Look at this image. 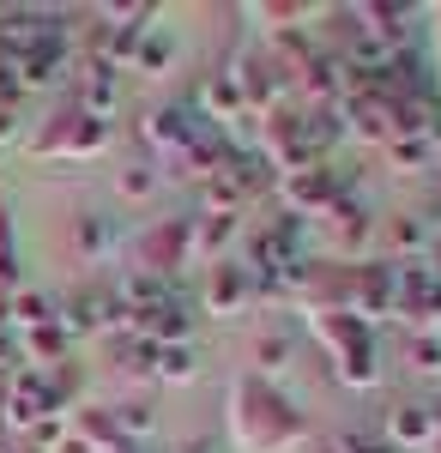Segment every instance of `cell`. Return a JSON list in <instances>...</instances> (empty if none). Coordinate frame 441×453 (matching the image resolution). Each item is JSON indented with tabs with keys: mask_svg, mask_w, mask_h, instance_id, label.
I'll return each mask as SVG.
<instances>
[{
	"mask_svg": "<svg viewBox=\"0 0 441 453\" xmlns=\"http://www.w3.org/2000/svg\"><path fill=\"white\" fill-rule=\"evenodd\" d=\"M406 363L417 375H441V339L436 333H411L406 339Z\"/></svg>",
	"mask_w": 441,
	"mask_h": 453,
	"instance_id": "16",
	"label": "cell"
},
{
	"mask_svg": "<svg viewBox=\"0 0 441 453\" xmlns=\"http://www.w3.org/2000/svg\"><path fill=\"white\" fill-rule=\"evenodd\" d=\"M230 441L242 453H290L308 441V423L267 375L248 369L230 381Z\"/></svg>",
	"mask_w": 441,
	"mask_h": 453,
	"instance_id": "1",
	"label": "cell"
},
{
	"mask_svg": "<svg viewBox=\"0 0 441 453\" xmlns=\"http://www.w3.org/2000/svg\"><path fill=\"white\" fill-rule=\"evenodd\" d=\"M0 290H19V254H12V218L0 200Z\"/></svg>",
	"mask_w": 441,
	"mask_h": 453,
	"instance_id": "17",
	"label": "cell"
},
{
	"mask_svg": "<svg viewBox=\"0 0 441 453\" xmlns=\"http://www.w3.org/2000/svg\"><path fill=\"white\" fill-rule=\"evenodd\" d=\"M151 375H158V381H170V387H182V381H194V375H200V357H194V345H164Z\"/></svg>",
	"mask_w": 441,
	"mask_h": 453,
	"instance_id": "12",
	"label": "cell"
},
{
	"mask_svg": "<svg viewBox=\"0 0 441 453\" xmlns=\"http://www.w3.org/2000/svg\"><path fill=\"white\" fill-rule=\"evenodd\" d=\"M194 115H200L194 104H164V109H151V115H145V127H139V134L158 145L164 157H175V151L188 145V134H194Z\"/></svg>",
	"mask_w": 441,
	"mask_h": 453,
	"instance_id": "7",
	"label": "cell"
},
{
	"mask_svg": "<svg viewBox=\"0 0 441 453\" xmlns=\"http://www.w3.org/2000/svg\"><path fill=\"white\" fill-rule=\"evenodd\" d=\"M121 453H134V448H121Z\"/></svg>",
	"mask_w": 441,
	"mask_h": 453,
	"instance_id": "26",
	"label": "cell"
},
{
	"mask_svg": "<svg viewBox=\"0 0 441 453\" xmlns=\"http://www.w3.org/2000/svg\"><path fill=\"white\" fill-rule=\"evenodd\" d=\"M19 350H25V363H31V369H55V363H67V350H73L67 320L55 314V320L31 326V333H19Z\"/></svg>",
	"mask_w": 441,
	"mask_h": 453,
	"instance_id": "8",
	"label": "cell"
},
{
	"mask_svg": "<svg viewBox=\"0 0 441 453\" xmlns=\"http://www.w3.org/2000/svg\"><path fill=\"white\" fill-rule=\"evenodd\" d=\"M109 140H115V121H97L85 109H67V115H55L49 127L31 134V151L36 157H97V151H109Z\"/></svg>",
	"mask_w": 441,
	"mask_h": 453,
	"instance_id": "2",
	"label": "cell"
},
{
	"mask_svg": "<svg viewBox=\"0 0 441 453\" xmlns=\"http://www.w3.org/2000/svg\"><path fill=\"white\" fill-rule=\"evenodd\" d=\"M429 151H436L429 140H393V145H387V157H393L399 170H423V164H429Z\"/></svg>",
	"mask_w": 441,
	"mask_h": 453,
	"instance_id": "21",
	"label": "cell"
},
{
	"mask_svg": "<svg viewBox=\"0 0 441 453\" xmlns=\"http://www.w3.org/2000/svg\"><path fill=\"white\" fill-rule=\"evenodd\" d=\"M381 248L387 254H417V248H429V230L417 218H387L381 224Z\"/></svg>",
	"mask_w": 441,
	"mask_h": 453,
	"instance_id": "13",
	"label": "cell"
},
{
	"mask_svg": "<svg viewBox=\"0 0 441 453\" xmlns=\"http://www.w3.org/2000/svg\"><path fill=\"white\" fill-rule=\"evenodd\" d=\"M73 248H79V260H103V254L115 248V224L97 218V211H91V218H79V224H73Z\"/></svg>",
	"mask_w": 441,
	"mask_h": 453,
	"instance_id": "11",
	"label": "cell"
},
{
	"mask_svg": "<svg viewBox=\"0 0 441 453\" xmlns=\"http://www.w3.org/2000/svg\"><path fill=\"white\" fill-rule=\"evenodd\" d=\"M429 273L441 279V236H429Z\"/></svg>",
	"mask_w": 441,
	"mask_h": 453,
	"instance_id": "24",
	"label": "cell"
},
{
	"mask_svg": "<svg viewBox=\"0 0 441 453\" xmlns=\"http://www.w3.org/2000/svg\"><path fill=\"white\" fill-rule=\"evenodd\" d=\"M339 381H344V387H375V381H381L375 345H363V350H351V357H339Z\"/></svg>",
	"mask_w": 441,
	"mask_h": 453,
	"instance_id": "15",
	"label": "cell"
},
{
	"mask_svg": "<svg viewBox=\"0 0 441 453\" xmlns=\"http://www.w3.org/2000/svg\"><path fill=\"white\" fill-rule=\"evenodd\" d=\"M242 218L236 211H200L194 218V260L200 266H218V260H230V242H236Z\"/></svg>",
	"mask_w": 441,
	"mask_h": 453,
	"instance_id": "6",
	"label": "cell"
},
{
	"mask_svg": "<svg viewBox=\"0 0 441 453\" xmlns=\"http://www.w3.org/2000/svg\"><path fill=\"white\" fill-rule=\"evenodd\" d=\"M429 435H436V418H429V405H393L387 411V448H429Z\"/></svg>",
	"mask_w": 441,
	"mask_h": 453,
	"instance_id": "9",
	"label": "cell"
},
{
	"mask_svg": "<svg viewBox=\"0 0 441 453\" xmlns=\"http://www.w3.org/2000/svg\"><path fill=\"white\" fill-rule=\"evenodd\" d=\"M115 423H121V435H128V448H134V435H151V405L128 399V405H115Z\"/></svg>",
	"mask_w": 441,
	"mask_h": 453,
	"instance_id": "20",
	"label": "cell"
},
{
	"mask_svg": "<svg viewBox=\"0 0 441 453\" xmlns=\"http://www.w3.org/2000/svg\"><path fill=\"white\" fill-rule=\"evenodd\" d=\"M6 357H12V345H6V339H0V363H6Z\"/></svg>",
	"mask_w": 441,
	"mask_h": 453,
	"instance_id": "25",
	"label": "cell"
},
{
	"mask_svg": "<svg viewBox=\"0 0 441 453\" xmlns=\"http://www.w3.org/2000/svg\"><path fill=\"white\" fill-rule=\"evenodd\" d=\"M12 326V290H0V333Z\"/></svg>",
	"mask_w": 441,
	"mask_h": 453,
	"instance_id": "23",
	"label": "cell"
},
{
	"mask_svg": "<svg viewBox=\"0 0 441 453\" xmlns=\"http://www.w3.org/2000/svg\"><path fill=\"white\" fill-rule=\"evenodd\" d=\"M278 194H284L290 218H327V211L339 206L344 181H339V170H327V164H308V170L278 175Z\"/></svg>",
	"mask_w": 441,
	"mask_h": 453,
	"instance_id": "4",
	"label": "cell"
},
{
	"mask_svg": "<svg viewBox=\"0 0 441 453\" xmlns=\"http://www.w3.org/2000/svg\"><path fill=\"white\" fill-rule=\"evenodd\" d=\"M0 453H36L31 435H12V429H0Z\"/></svg>",
	"mask_w": 441,
	"mask_h": 453,
	"instance_id": "22",
	"label": "cell"
},
{
	"mask_svg": "<svg viewBox=\"0 0 441 453\" xmlns=\"http://www.w3.org/2000/svg\"><path fill=\"white\" fill-rule=\"evenodd\" d=\"M436 36H441V25H436Z\"/></svg>",
	"mask_w": 441,
	"mask_h": 453,
	"instance_id": "27",
	"label": "cell"
},
{
	"mask_svg": "<svg viewBox=\"0 0 441 453\" xmlns=\"http://www.w3.org/2000/svg\"><path fill=\"white\" fill-rule=\"evenodd\" d=\"M436 339H441V333H436Z\"/></svg>",
	"mask_w": 441,
	"mask_h": 453,
	"instance_id": "28",
	"label": "cell"
},
{
	"mask_svg": "<svg viewBox=\"0 0 441 453\" xmlns=\"http://www.w3.org/2000/svg\"><path fill=\"white\" fill-rule=\"evenodd\" d=\"M151 188H158V175L145 170V164H134V170L115 175V194H121V200H151Z\"/></svg>",
	"mask_w": 441,
	"mask_h": 453,
	"instance_id": "19",
	"label": "cell"
},
{
	"mask_svg": "<svg viewBox=\"0 0 441 453\" xmlns=\"http://www.w3.org/2000/svg\"><path fill=\"white\" fill-rule=\"evenodd\" d=\"M284 357H290V339H284V333H267V339L254 345V375L272 381V369H284Z\"/></svg>",
	"mask_w": 441,
	"mask_h": 453,
	"instance_id": "18",
	"label": "cell"
},
{
	"mask_svg": "<svg viewBox=\"0 0 441 453\" xmlns=\"http://www.w3.org/2000/svg\"><path fill=\"white\" fill-rule=\"evenodd\" d=\"M134 254H139V273H145V279L170 284L182 266H194V218H164V224H151L134 242Z\"/></svg>",
	"mask_w": 441,
	"mask_h": 453,
	"instance_id": "3",
	"label": "cell"
},
{
	"mask_svg": "<svg viewBox=\"0 0 441 453\" xmlns=\"http://www.w3.org/2000/svg\"><path fill=\"white\" fill-rule=\"evenodd\" d=\"M254 296V273L242 266V260H218V266H205V279H200V314H236L242 303Z\"/></svg>",
	"mask_w": 441,
	"mask_h": 453,
	"instance_id": "5",
	"label": "cell"
},
{
	"mask_svg": "<svg viewBox=\"0 0 441 453\" xmlns=\"http://www.w3.org/2000/svg\"><path fill=\"white\" fill-rule=\"evenodd\" d=\"M327 218H333V242L344 248V254H351V266H357V254H363V242H369V211L357 206V200H351V194H339V206L327 211Z\"/></svg>",
	"mask_w": 441,
	"mask_h": 453,
	"instance_id": "10",
	"label": "cell"
},
{
	"mask_svg": "<svg viewBox=\"0 0 441 453\" xmlns=\"http://www.w3.org/2000/svg\"><path fill=\"white\" fill-rule=\"evenodd\" d=\"M175 61V42L164 31H145L139 36V49H134V73H145V79H158V73Z\"/></svg>",
	"mask_w": 441,
	"mask_h": 453,
	"instance_id": "14",
	"label": "cell"
}]
</instances>
